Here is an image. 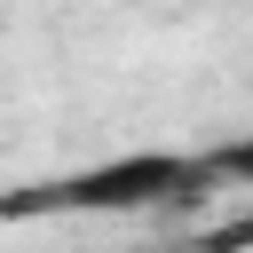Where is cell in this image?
<instances>
[{
	"mask_svg": "<svg viewBox=\"0 0 253 253\" xmlns=\"http://www.w3.org/2000/svg\"><path fill=\"white\" fill-rule=\"evenodd\" d=\"M213 190H221L213 150H126V158L71 166V174H47V182L8 190L0 198V221H47V213H87V221H111V213H174V206H198Z\"/></svg>",
	"mask_w": 253,
	"mask_h": 253,
	"instance_id": "cell-1",
	"label": "cell"
},
{
	"mask_svg": "<svg viewBox=\"0 0 253 253\" xmlns=\"http://www.w3.org/2000/svg\"><path fill=\"white\" fill-rule=\"evenodd\" d=\"M198 253H253V206L213 221V229H198Z\"/></svg>",
	"mask_w": 253,
	"mask_h": 253,
	"instance_id": "cell-2",
	"label": "cell"
}]
</instances>
